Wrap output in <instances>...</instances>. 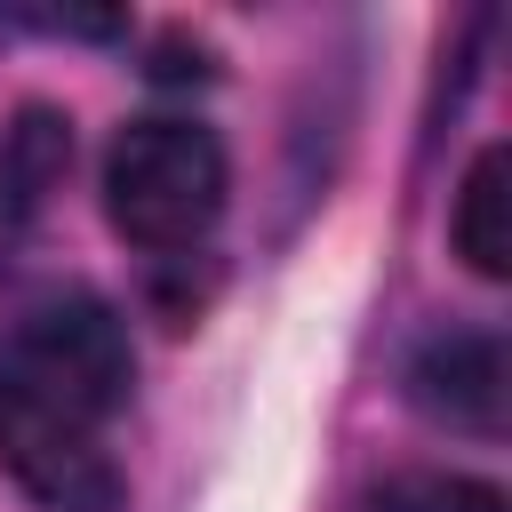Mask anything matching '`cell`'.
Returning <instances> with one entry per match:
<instances>
[{
    "label": "cell",
    "instance_id": "cell-1",
    "mask_svg": "<svg viewBox=\"0 0 512 512\" xmlns=\"http://www.w3.org/2000/svg\"><path fill=\"white\" fill-rule=\"evenodd\" d=\"M128 384H136V352L104 296H40L16 312V328L0 344V392L64 408L80 424L112 416L128 400Z\"/></svg>",
    "mask_w": 512,
    "mask_h": 512
},
{
    "label": "cell",
    "instance_id": "cell-2",
    "mask_svg": "<svg viewBox=\"0 0 512 512\" xmlns=\"http://www.w3.org/2000/svg\"><path fill=\"white\" fill-rule=\"evenodd\" d=\"M112 232L136 248H192L224 216V144L192 120H136L104 160Z\"/></svg>",
    "mask_w": 512,
    "mask_h": 512
},
{
    "label": "cell",
    "instance_id": "cell-3",
    "mask_svg": "<svg viewBox=\"0 0 512 512\" xmlns=\"http://www.w3.org/2000/svg\"><path fill=\"white\" fill-rule=\"evenodd\" d=\"M0 464L40 512H120L128 496V472L112 464L96 424L16 400V392H0Z\"/></svg>",
    "mask_w": 512,
    "mask_h": 512
},
{
    "label": "cell",
    "instance_id": "cell-4",
    "mask_svg": "<svg viewBox=\"0 0 512 512\" xmlns=\"http://www.w3.org/2000/svg\"><path fill=\"white\" fill-rule=\"evenodd\" d=\"M408 392L424 416L456 424V432H496L504 424V344L496 336H432L416 360H408Z\"/></svg>",
    "mask_w": 512,
    "mask_h": 512
},
{
    "label": "cell",
    "instance_id": "cell-5",
    "mask_svg": "<svg viewBox=\"0 0 512 512\" xmlns=\"http://www.w3.org/2000/svg\"><path fill=\"white\" fill-rule=\"evenodd\" d=\"M456 256L480 272V280H504L512 272V152L488 144L456 192V224H448Z\"/></svg>",
    "mask_w": 512,
    "mask_h": 512
},
{
    "label": "cell",
    "instance_id": "cell-6",
    "mask_svg": "<svg viewBox=\"0 0 512 512\" xmlns=\"http://www.w3.org/2000/svg\"><path fill=\"white\" fill-rule=\"evenodd\" d=\"M56 168H64V128H56L48 112H24L16 136H8V168H0V176H8V200L32 208V200L56 184Z\"/></svg>",
    "mask_w": 512,
    "mask_h": 512
},
{
    "label": "cell",
    "instance_id": "cell-7",
    "mask_svg": "<svg viewBox=\"0 0 512 512\" xmlns=\"http://www.w3.org/2000/svg\"><path fill=\"white\" fill-rule=\"evenodd\" d=\"M376 512H504V496L464 472H416V480H392L376 496Z\"/></svg>",
    "mask_w": 512,
    "mask_h": 512
}]
</instances>
